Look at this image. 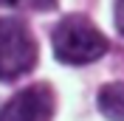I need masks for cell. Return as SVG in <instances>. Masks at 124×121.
<instances>
[{
    "label": "cell",
    "mask_w": 124,
    "mask_h": 121,
    "mask_svg": "<svg viewBox=\"0 0 124 121\" xmlns=\"http://www.w3.org/2000/svg\"><path fill=\"white\" fill-rule=\"evenodd\" d=\"M20 6L37 8V11H48V8H54V6H56V0H23Z\"/></svg>",
    "instance_id": "cell-5"
},
{
    "label": "cell",
    "mask_w": 124,
    "mask_h": 121,
    "mask_svg": "<svg viewBox=\"0 0 124 121\" xmlns=\"http://www.w3.org/2000/svg\"><path fill=\"white\" fill-rule=\"evenodd\" d=\"M51 42H54V56L62 65H87L107 53V37L85 14L62 17L51 34Z\"/></svg>",
    "instance_id": "cell-1"
},
{
    "label": "cell",
    "mask_w": 124,
    "mask_h": 121,
    "mask_svg": "<svg viewBox=\"0 0 124 121\" xmlns=\"http://www.w3.org/2000/svg\"><path fill=\"white\" fill-rule=\"evenodd\" d=\"M54 115V90L48 84H31L8 98L0 121H51Z\"/></svg>",
    "instance_id": "cell-3"
},
{
    "label": "cell",
    "mask_w": 124,
    "mask_h": 121,
    "mask_svg": "<svg viewBox=\"0 0 124 121\" xmlns=\"http://www.w3.org/2000/svg\"><path fill=\"white\" fill-rule=\"evenodd\" d=\"M96 107L99 113L110 121H124V82L101 84L96 93Z\"/></svg>",
    "instance_id": "cell-4"
},
{
    "label": "cell",
    "mask_w": 124,
    "mask_h": 121,
    "mask_svg": "<svg viewBox=\"0 0 124 121\" xmlns=\"http://www.w3.org/2000/svg\"><path fill=\"white\" fill-rule=\"evenodd\" d=\"M20 3H23V0H0L3 8H14V6H20Z\"/></svg>",
    "instance_id": "cell-7"
},
{
    "label": "cell",
    "mask_w": 124,
    "mask_h": 121,
    "mask_svg": "<svg viewBox=\"0 0 124 121\" xmlns=\"http://www.w3.org/2000/svg\"><path fill=\"white\" fill-rule=\"evenodd\" d=\"M116 28L124 34V0H116Z\"/></svg>",
    "instance_id": "cell-6"
},
{
    "label": "cell",
    "mask_w": 124,
    "mask_h": 121,
    "mask_svg": "<svg viewBox=\"0 0 124 121\" xmlns=\"http://www.w3.org/2000/svg\"><path fill=\"white\" fill-rule=\"evenodd\" d=\"M39 59L37 39L23 20L0 17V79H20Z\"/></svg>",
    "instance_id": "cell-2"
}]
</instances>
